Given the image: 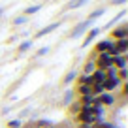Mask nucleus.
Masks as SVG:
<instances>
[{"label": "nucleus", "instance_id": "f257e3e1", "mask_svg": "<svg viewBox=\"0 0 128 128\" xmlns=\"http://www.w3.org/2000/svg\"><path fill=\"white\" fill-rule=\"evenodd\" d=\"M90 24H92V21H88V19L79 21V23H77L76 26L72 28V32H70V36H68V38L76 40V38H79V36H83V34H87V30L90 28Z\"/></svg>", "mask_w": 128, "mask_h": 128}, {"label": "nucleus", "instance_id": "f03ea898", "mask_svg": "<svg viewBox=\"0 0 128 128\" xmlns=\"http://www.w3.org/2000/svg\"><path fill=\"white\" fill-rule=\"evenodd\" d=\"M124 85H126V83H122V81L117 79V77H108V79H106V83L102 85V87H104L106 92H111V94H113L115 90H120Z\"/></svg>", "mask_w": 128, "mask_h": 128}, {"label": "nucleus", "instance_id": "7ed1b4c3", "mask_svg": "<svg viewBox=\"0 0 128 128\" xmlns=\"http://www.w3.org/2000/svg\"><path fill=\"white\" fill-rule=\"evenodd\" d=\"M96 68L98 70H108L109 66H113V56L109 53H100V55H96Z\"/></svg>", "mask_w": 128, "mask_h": 128}, {"label": "nucleus", "instance_id": "20e7f679", "mask_svg": "<svg viewBox=\"0 0 128 128\" xmlns=\"http://www.w3.org/2000/svg\"><path fill=\"white\" fill-rule=\"evenodd\" d=\"M124 38H128V24H120V26L113 28V30H111V38H109V40L117 42V40H124Z\"/></svg>", "mask_w": 128, "mask_h": 128}, {"label": "nucleus", "instance_id": "39448f33", "mask_svg": "<svg viewBox=\"0 0 128 128\" xmlns=\"http://www.w3.org/2000/svg\"><path fill=\"white\" fill-rule=\"evenodd\" d=\"M98 98V102H100L102 106H109V108H113V106L117 104V96L115 94H111V92H104V94H100V96H96Z\"/></svg>", "mask_w": 128, "mask_h": 128}, {"label": "nucleus", "instance_id": "423d86ee", "mask_svg": "<svg viewBox=\"0 0 128 128\" xmlns=\"http://www.w3.org/2000/svg\"><path fill=\"white\" fill-rule=\"evenodd\" d=\"M62 24V21H56V23H51V24H47V26H44V28H40V30L34 34V40H38V38H44V36H47L49 32H53V30H56V28Z\"/></svg>", "mask_w": 128, "mask_h": 128}, {"label": "nucleus", "instance_id": "0eeeda50", "mask_svg": "<svg viewBox=\"0 0 128 128\" xmlns=\"http://www.w3.org/2000/svg\"><path fill=\"white\" fill-rule=\"evenodd\" d=\"M98 34H100V28H98V26H94V28H90V30H87V34H85V40H83V45H81V47H87V45H90L92 42L98 38Z\"/></svg>", "mask_w": 128, "mask_h": 128}, {"label": "nucleus", "instance_id": "6e6552de", "mask_svg": "<svg viewBox=\"0 0 128 128\" xmlns=\"http://www.w3.org/2000/svg\"><path fill=\"white\" fill-rule=\"evenodd\" d=\"M90 77H92V85H104L106 79H108V76H106V70H98V68H96L94 72L90 74Z\"/></svg>", "mask_w": 128, "mask_h": 128}, {"label": "nucleus", "instance_id": "1a4fd4ad", "mask_svg": "<svg viewBox=\"0 0 128 128\" xmlns=\"http://www.w3.org/2000/svg\"><path fill=\"white\" fill-rule=\"evenodd\" d=\"M113 45V40H100L96 42L94 45V55H100V53H108V49Z\"/></svg>", "mask_w": 128, "mask_h": 128}, {"label": "nucleus", "instance_id": "9d476101", "mask_svg": "<svg viewBox=\"0 0 128 128\" xmlns=\"http://www.w3.org/2000/svg\"><path fill=\"white\" fill-rule=\"evenodd\" d=\"M113 66H115L117 70L126 68V66H128V56H126V55H117V56H113Z\"/></svg>", "mask_w": 128, "mask_h": 128}, {"label": "nucleus", "instance_id": "9b49d317", "mask_svg": "<svg viewBox=\"0 0 128 128\" xmlns=\"http://www.w3.org/2000/svg\"><path fill=\"white\" fill-rule=\"evenodd\" d=\"M76 120H77V122H85V124H94L96 117L92 115V113H77Z\"/></svg>", "mask_w": 128, "mask_h": 128}, {"label": "nucleus", "instance_id": "f8f14e48", "mask_svg": "<svg viewBox=\"0 0 128 128\" xmlns=\"http://www.w3.org/2000/svg\"><path fill=\"white\" fill-rule=\"evenodd\" d=\"M94 70H96V55H92L90 58H88L87 62H85L83 72H81V74H87V76H90V74L94 72Z\"/></svg>", "mask_w": 128, "mask_h": 128}, {"label": "nucleus", "instance_id": "ddd939ff", "mask_svg": "<svg viewBox=\"0 0 128 128\" xmlns=\"http://www.w3.org/2000/svg\"><path fill=\"white\" fill-rule=\"evenodd\" d=\"M115 49L119 55H126L128 51V38H124V40H117L115 42Z\"/></svg>", "mask_w": 128, "mask_h": 128}, {"label": "nucleus", "instance_id": "4468645a", "mask_svg": "<svg viewBox=\"0 0 128 128\" xmlns=\"http://www.w3.org/2000/svg\"><path fill=\"white\" fill-rule=\"evenodd\" d=\"M77 85H87V87H92V77L87 76V74H79V76L76 77Z\"/></svg>", "mask_w": 128, "mask_h": 128}, {"label": "nucleus", "instance_id": "2eb2a0df", "mask_svg": "<svg viewBox=\"0 0 128 128\" xmlns=\"http://www.w3.org/2000/svg\"><path fill=\"white\" fill-rule=\"evenodd\" d=\"M88 0H72V2H68L66 4V12H72V10H77L81 8V6H85Z\"/></svg>", "mask_w": 128, "mask_h": 128}, {"label": "nucleus", "instance_id": "dca6fc26", "mask_svg": "<svg viewBox=\"0 0 128 128\" xmlns=\"http://www.w3.org/2000/svg\"><path fill=\"white\" fill-rule=\"evenodd\" d=\"M74 92H76L77 96H87V94H92V88L87 87V85H77V88Z\"/></svg>", "mask_w": 128, "mask_h": 128}, {"label": "nucleus", "instance_id": "f3484780", "mask_svg": "<svg viewBox=\"0 0 128 128\" xmlns=\"http://www.w3.org/2000/svg\"><path fill=\"white\" fill-rule=\"evenodd\" d=\"M40 10H42V4H32V6H28V8L24 10V13H23V15H24V17L34 15V13H38Z\"/></svg>", "mask_w": 128, "mask_h": 128}, {"label": "nucleus", "instance_id": "a211bd4d", "mask_svg": "<svg viewBox=\"0 0 128 128\" xmlns=\"http://www.w3.org/2000/svg\"><path fill=\"white\" fill-rule=\"evenodd\" d=\"M104 13H106V8H98V10H94V12H92L90 15L87 17V19H88V21H92V23H94V21H96V19H100V17L104 15Z\"/></svg>", "mask_w": 128, "mask_h": 128}, {"label": "nucleus", "instance_id": "6ab92c4d", "mask_svg": "<svg viewBox=\"0 0 128 128\" xmlns=\"http://www.w3.org/2000/svg\"><path fill=\"white\" fill-rule=\"evenodd\" d=\"M30 47H32V40H24V42L19 44L17 51H19V53H26V51H30Z\"/></svg>", "mask_w": 128, "mask_h": 128}, {"label": "nucleus", "instance_id": "aec40b11", "mask_svg": "<svg viewBox=\"0 0 128 128\" xmlns=\"http://www.w3.org/2000/svg\"><path fill=\"white\" fill-rule=\"evenodd\" d=\"M124 15H126V10H120V13H119V15H115V17H113V19L109 21L108 24H106V28H113V24H115V23H117L119 19H122Z\"/></svg>", "mask_w": 128, "mask_h": 128}, {"label": "nucleus", "instance_id": "412c9836", "mask_svg": "<svg viewBox=\"0 0 128 128\" xmlns=\"http://www.w3.org/2000/svg\"><path fill=\"white\" fill-rule=\"evenodd\" d=\"M76 77H77V72H74V70H72V72H68L66 76H64L62 83H64V85H70L72 81H76Z\"/></svg>", "mask_w": 128, "mask_h": 128}, {"label": "nucleus", "instance_id": "4be33fe9", "mask_svg": "<svg viewBox=\"0 0 128 128\" xmlns=\"http://www.w3.org/2000/svg\"><path fill=\"white\" fill-rule=\"evenodd\" d=\"M74 98H76V92H74V90H66V94H64V98H62V102H64V104H72V102H74Z\"/></svg>", "mask_w": 128, "mask_h": 128}, {"label": "nucleus", "instance_id": "5701e85b", "mask_svg": "<svg viewBox=\"0 0 128 128\" xmlns=\"http://www.w3.org/2000/svg\"><path fill=\"white\" fill-rule=\"evenodd\" d=\"M117 79H120L122 83H126V79H128V68L119 70V72H117Z\"/></svg>", "mask_w": 128, "mask_h": 128}, {"label": "nucleus", "instance_id": "b1692460", "mask_svg": "<svg viewBox=\"0 0 128 128\" xmlns=\"http://www.w3.org/2000/svg\"><path fill=\"white\" fill-rule=\"evenodd\" d=\"M23 120H21V119H13V120H10V122H8V128H23Z\"/></svg>", "mask_w": 128, "mask_h": 128}, {"label": "nucleus", "instance_id": "393cba45", "mask_svg": "<svg viewBox=\"0 0 128 128\" xmlns=\"http://www.w3.org/2000/svg\"><path fill=\"white\" fill-rule=\"evenodd\" d=\"M70 111H72L74 115H77V113L81 111V104L79 102H72V104H70Z\"/></svg>", "mask_w": 128, "mask_h": 128}, {"label": "nucleus", "instance_id": "a878e982", "mask_svg": "<svg viewBox=\"0 0 128 128\" xmlns=\"http://www.w3.org/2000/svg\"><path fill=\"white\" fill-rule=\"evenodd\" d=\"M28 21V17H24V15H19V17H15V19H13V24H15V26H19V24H24Z\"/></svg>", "mask_w": 128, "mask_h": 128}, {"label": "nucleus", "instance_id": "bb28decb", "mask_svg": "<svg viewBox=\"0 0 128 128\" xmlns=\"http://www.w3.org/2000/svg\"><path fill=\"white\" fill-rule=\"evenodd\" d=\"M49 53V45H45V47H42V49H38V53H36V58H40V56H44V55H47Z\"/></svg>", "mask_w": 128, "mask_h": 128}, {"label": "nucleus", "instance_id": "cd10ccee", "mask_svg": "<svg viewBox=\"0 0 128 128\" xmlns=\"http://www.w3.org/2000/svg\"><path fill=\"white\" fill-rule=\"evenodd\" d=\"M126 0H111V4H115V6H122Z\"/></svg>", "mask_w": 128, "mask_h": 128}, {"label": "nucleus", "instance_id": "c85d7f7f", "mask_svg": "<svg viewBox=\"0 0 128 128\" xmlns=\"http://www.w3.org/2000/svg\"><path fill=\"white\" fill-rule=\"evenodd\" d=\"M32 111V108H26V109H24V111H21V117H24V115H28V113H30Z\"/></svg>", "mask_w": 128, "mask_h": 128}, {"label": "nucleus", "instance_id": "c756f323", "mask_svg": "<svg viewBox=\"0 0 128 128\" xmlns=\"http://www.w3.org/2000/svg\"><path fill=\"white\" fill-rule=\"evenodd\" d=\"M88 126H92V124H85V122H79V124H77V128H88Z\"/></svg>", "mask_w": 128, "mask_h": 128}, {"label": "nucleus", "instance_id": "7c9ffc66", "mask_svg": "<svg viewBox=\"0 0 128 128\" xmlns=\"http://www.w3.org/2000/svg\"><path fill=\"white\" fill-rule=\"evenodd\" d=\"M45 128H56V126H55V124H51V126H45Z\"/></svg>", "mask_w": 128, "mask_h": 128}, {"label": "nucleus", "instance_id": "2f4dec72", "mask_svg": "<svg viewBox=\"0 0 128 128\" xmlns=\"http://www.w3.org/2000/svg\"><path fill=\"white\" fill-rule=\"evenodd\" d=\"M88 128H96V126H88Z\"/></svg>", "mask_w": 128, "mask_h": 128}]
</instances>
